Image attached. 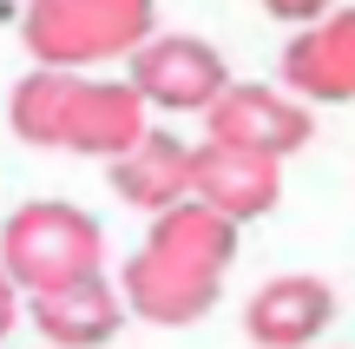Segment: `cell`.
Instances as JSON below:
<instances>
[{"label":"cell","instance_id":"cell-4","mask_svg":"<svg viewBox=\"0 0 355 349\" xmlns=\"http://www.w3.org/2000/svg\"><path fill=\"white\" fill-rule=\"evenodd\" d=\"M204 132L224 139V145H250V152L290 158L316 139V112H309V99L277 92V86H224L217 105L204 112Z\"/></svg>","mask_w":355,"mask_h":349},{"label":"cell","instance_id":"cell-10","mask_svg":"<svg viewBox=\"0 0 355 349\" xmlns=\"http://www.w3.org/2000/svg\"><path fill=\"white\" fill-rule=\"evenodd\" d=\"M119 323H125V290L105 284V271L60 290H33V330L60 349H99L119 337Z\"/></svg>","mask_w":355,"mask_h":349},{"label":"cell","instance_id":"cell-7","mask_svg":"<svg viewBox=\"0 0 355 349\" xmlns=\"http://www.w3.org/2000/svg\"><path fill=\"white\" fill-rule=\"evenodd\" d=\"M145 92L132 79H79L73 105H66V126H60V152H86V158H119L145 139Z\"/></svg>","mask_w":355,"mask_h":349},{"label":"cell","instance_id":"cell-5","mask_svg":"<svg viewBox=\"0 0 355 349\" xmlns=\"http://www.w3.org/2000/svg\"><path fill=\"white\" fill-rule=\"evenodd\" d=\"M191 198H204L211 211L250 224L270 218L283 198V158L250 152V145H224V139H204L191 145Z\"/></svg>","mask_w":355,"mask_h":349},{"label":"cell","instance_id":"cell-9","mask_svg":"<svg viewBox=\"0 0 355 349\" xmlns=\"http://www.w3.org/2000/svg\"><path fill=\"white\" fill-rule=\"evenodd\" d=\"M283 86L309 105L355 99V7L322 13L316 26H296V40L283 46Z\"/></svg>","mask_w":355,"mask_h":349},{"label":"cell","instance_id":"cell-2","mask_svg":"<svg viewBox=\"0 0 355 349\" xmlns=\"http://www.w3.org/2000/svg\"><path fill=\"white\" fill-rule=\"evenodd\" d=\"M0 264H7V277L26 297L33 290H60V284H79V277L105 271V231L79 205L40 198V205H20L0 224Z\"/></svg>","mask_w":355,"mask_h":349},{"label":"cell","instance_id":"cell-13","mask_svg":"<svg viewBox=\"0 0 355 349\" xmlns=\"http://www.w3.org/2000/svg\"><path fill=\"white\" fill-rule=\"evenodd\" d=\"M73 86L79 73L73 66H40V73H26L20 86H13V132H20L26 145H46V152H60V126H66V105H73Z\"/></svg>","mask_w":355,"mask_h":349},{"label":"cell","instance_id":"cell-1","mask_svg":"<svg viewBox=\"0 0 355 349\" xmlns=\"http://www.w3.org/2000/svg\"><path fill=\"white\" fill-rule=\"evenodd\" d=\"M158 33V0H26L20 40L40 66H105L132 60Z\"/></svg>","mask_w":355,"mask_h":349},{"label":"cell","instance_id":"cell-11","mask_svg":"<svg viewBox=\"0 0 355 349\" xmlns=\"http://www.w3.org/2000/svg\"><path fill=\"white\" fill-rule=\"evenodd\" d=\"M112 191L139 211H171L191 198V145L171 139V132H145L132 152L112 158Z\"/></svg>","mask_w":355,"mask_h":349},{"label":"cell","instance_id":"cell-12","mask_svg":"<svg viewBox=\"0 0 355 349\" xmlns=\"http://www.w3.org/2000/svg\"><path fill=\"white\" fill-rule=\"evenodd\" d=\"M152 250H165L178 264H198V271H230V257H237V218H224V211H211L204 198H184V205L158 211L152 218V237H145Z\"/></svg>","mask_w":355,"mask_h":349},{"label":"cell","instance_id":"cell-14","mask_svg":"<svg viewBox=\"0 0 355 349\" xmlns=\"http://www.w3.org/2000/svg\"><path fill=\"white\" fill-rule=\"evenodd\" d=\"M257 7L270 20H283V26H316L322 13H336V0H257Z\"/></svg>","mask_w":355,"mask_h":349},{"label":"cell","instance_id":"cell-8","mask_svg":"<svg viewBox=\"0 0 355 349\" xmlns=\"http://www.w3.org/2000/svg\"><path fill=\"white\" fill-rule=\"evenodd\" d=\"M329 323H336V290L322 277H309V271L270 277L243 303V337L257 349H309Z\"/></svg>","mask_w":355,"mask_h":349},{"label":"cell","instance_id":"cell-15","mask_svg":"<svg viewBox=\"0 0 355 349\" xmlns=\"http://www.w3.org/2000/svg\"><path fill=\"white\" fill-rule=\"evenodd\" d=\"M13 303H20V284L7 277V264H0V337L13 330Z\"/></svg>","mask_w":355,"mask_h":349},{"label":"cell","instance_id":"cell-3","mask_svg":"<svg viewBox=\"0 0 355 349\" xmlns=\"http://www.w3.org/2000/svg\"><path fill=\"white\" fill-rule=\"evenodd\" d=\"M132 86L158 112H211L217 92L230 86V66L211 40L198 33H152L132 53Z\"/></svg>","mask_w":355,"mask_h":349},{"label":"cell","instance_id":"cell-6","mask_svg":"<svg viewBox=\"0 0 355 349\" xmlns=\"http://www.w3.org/2000/svg\"><path fill=\"white\" fill-rule=\"evenodd\" d=\"M119 290H125L132 316H145V323H158V330H184V323H198V316H211V303L224 297V277L198 271V264H178V257L145 244L139 257H125Z\"/></svg>","mask_w":355,"mask_h":349}]
</instances>
